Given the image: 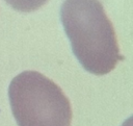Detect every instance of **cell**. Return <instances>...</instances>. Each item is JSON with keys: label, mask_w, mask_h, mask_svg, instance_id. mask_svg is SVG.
<instances>
[{"label": "cell", "mask_w": 133, "mask_h": 126, "mask_svg": "<svg viewBox=\"0 0 133 126\" xmlns=\"http://www.w3.org/2000/svg\"><path fill=\"white\" fill-rule=\"evenodd\" d=\"M60 20L74 55L87 72L105 75L124 60L114 27L99 0H64Z\"/></svg>", "instance_id": "obj_1"}, {"label": "cell", "mask_w": 133, "mask_h": 126, "mask_svg": "<svg viewBox=\"0 0 133 126\" xmlns=\"http://www.w3.org/2000/svg\"><path fill=\"white\" fill-rule=\"evenodd\" d=\"M12 115L19 126H71L70 100L53 80L36 71H24L8 86Z\"/></svg>", "instance_id": "obj_2"}, {"label": "cell", "mask_w": 133, "mask_h": 126, "mask_svg": "<svg viewBox=\"0 0 133 126\" xmlns=\"http://www.w3.org/2000/svg\"><path fill=\"white\" fill-rule=\"evenodd\" d=\"M15 10L21 12H31L41 8L48 0H4Z\"/></svg>", "instance_id": "obj_3"}]
</instances>
